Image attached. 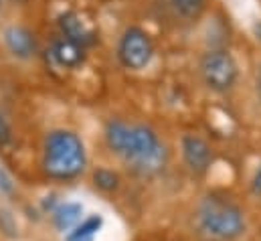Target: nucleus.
Masks as SVG:
<instances>
[{"label":"nucleus","instance_id":"f257e3e1","mask_svg":"<svg viewBox=\"0 0 261 241\" xmlns=\"http://www.w3.org/2000/svg\"><path fill=\"white\" fill-rule=\"evenodd\" d=\"M103 140L108 150L138 177L152 179L168 166V146L150 124L112 118L103 128Z\"/></svg>","mask_w":261,"mask_h":241},{"label":"nucleus","instance_id":"f03ea898","mask_svg":"<svg viewBox=\"0 0 261 241\" xmlns=\"http://www.w3.org/2000/svg\"><path fill=\"white\" fill-rule=\"evenodd\" d=\"M193 229L202 241H241L249 229L245 209L227 192H204L193 211Z\"/></svg>","mask_w":261,"mask_h":241},{"label":"nucleus","instance_id":"7ed1b4c3","mask_svg":"<svg viewBox=\"0 0 261 241\" xmlns=\"http://www.w3.org/2000/svg\"><path fill=\"white\" fill-rule=\"evenodd\" d=\"M41 168L51 181L69 182L79 179L87 168V150L83 138L67 128L47 132L43 140Z\"/></svg>","mask_w":261,"mask_h":241},{"label":"nucleus","instance_id":"20e7f679","mask_svg":"<svg viewBox=\"0 0 261 241\" xmlns=\"http://www.w3.org/2000/svg\"><path fill=\"white\" fill-rule=\"evenodd\" d=\"M198 73L204 87L213 93H229L237 85L239 65L233 53L225 47H211L198 61Z\"/></svg>","mask_w":261,"mask_h":241},{"label":"nucleus","instance_id":"39448f33","mask_svg":"<svg viewBox=\"0 0 261 241\" xmlns=\"http://www.w3.org/2000/svg\"><path fill=\"white\" fill-rule=\"evenodd\" d=\"M154 53H156V47L146 29H142L138 25L124 29V33L118 41V49H116L118 61L124 69H130V71L146 69L154 59Z\"/></svg>","mask_w":261,"mask_h":241},{"label":"nucleus","instance_id":"423d86ee","mask_svg":"<svg viewBox=\"0 0 261 241\" xmlns=\"http://www.w3.org/2000/svg\"><path fill=\"white\" fill-rule=\"evenodd\" d=\"M180 156H182V164L193 177H204L215 162L213 146L202 136L191 132L182 134L180 138Z\"/></svg>","mask_w":261,"mask_h":241},{"label":"nucleus","instance_id":"0eeeda50","mask_svg":"<svg viewBox=\"0 0 261 241\" xmlns=\"http://www.w3.org/2000/svg\"><path fill=\"white\" fill-rule=\"evenodd\" d=\"M57 27H59V33L61 37H65L69 41L77 43L79 47L83 49H89L97 43V29L85 20L77 10H65L57 16Z\"/></svg>","mask_w":261,"mask_h":241},{"label":"nucleus","instance_id":"6e6552de","mask_svg":"<svg viewBox=\"0 0 261 241\" xmlns=\"http://www.w3.org/2000/svg\"><path fill=\"white\" fill-rule=\"evenodd\" d=\"M2 41L6 51L18 61H31L39 53V41L37 35L22 27V25H10L2 33Z\"/></svg>","mask_w":261,"mask_h":241},{"label":"nucleus","instance_id":"1a4fd4ad","mask_svg":"<svg viewBox=\"0 0 261 241\" xmlns=\"http://www.w3.org/2000/svg\"><path fill=\"white\" fill-rule=\"evenodd\" d=\"M49 59L53 61L57 67L67 69V71H73V69H79L85 59H87V49L79 47L77 43L69 41L65 37H57L51 41L49 45Z\"/></svg>","mask_w":261,"mask_h":241},{"label":"nucleus","instance_id":"9d476101","mask_svg":"<svg viewBox=\"0 0 261 241\" xmlns=\"http://www.w3.org/2000/svg\"><path fill=\"white\" fill-rule=\"evenodd\" d=\"M83 219V205L77 201H59L51 213V221L59 233H69Z\"/></svg>","mask_w":261,"mask_h":241},{"label":"nucleus","instance_id":"9b49d317","mask_svg":"<svg viewBox=\"0 0 261 241\" xmlns=\"http://www.w3.org/2000/svg\"><path fill=\"white\" fill-rule=\"evenodd\" d=\"M106 221L99 213H91L87 217H83L69 233H65L63 241H95L97 235L101 233Z\"/></svg>","mask_w":261,"mask_h":241},{"label":"nucleus","instance_id":"f8f14e48","mask_svg":"<svg viewBox=\"0 0 261 241\" xmlns=\"http://www.w3.org/2000/svg\"><path fill=\"white\" fill-rule=\"evenodd\" d=\"M91 182H93V188L103 192V195H114L120 190L122 186V177L118 171L114 168H108V166H99L93 171L91 175Z\"/></svg>","mask_w":261,"mask_h":241},{"label":"nucleus","instance_id":"ddd939ff","mask_svg":"<svg viewBox=\"0 0 261 241\" xmlns=\"http://www.w3.org/2000/svg\"><path fill=\"white\" fill-rule=\"evenodd\" d=\"M170 4L182 18H198L206 8V0H170Z\"/></svg>","mask_w":261,"mask_h":241},{"label":"nucleus","instance_id":"4468645a","mask_svg":"<svg viewBox=\"0 0 261 241\" xmlns=\"http://www.w3.org/2000/svg\"><path fill=\"white\" fill-rule=\"evenodd\" d=\"M14 142V130L10 120L0 112V148H10Z\"/></svg>","mask_w":261,"mask_h":241},{"label":"nucleus","instance_id":"2eb2a0df","mask_svg":"<svg viewBox=\"0 0 261 241\" xmlns=\"http://www.w3.org/2000/svg\"><path fill=\"white\" fill-rule=\"evenodd\" d=\"M0 192L2 195H12L14 192V181L4 168H0Z\"/></svg>","mask_w":261,"mask_h":241},{"label":"nucleus","instance_id":"dca6fc26","mask_svg":"<svg viewBox=\"0 0 261 241\" xmlns=\"http://www.w3.org/2000/svg\"><path fill=\"white\" fill-rule=\"evenodd\" d=\"M251 195L255 197V199H261V160L259 164H257V168H255V173H253V177H251Z\"/></svg>","mask_w":261,"mask_h":241},{"label":"nucleus","instance_id":"f3484780","mask_svg":"<svg viewBox=\"0 0 261 241\" xmlns=\"http://www.w3.org/2000/svg\"><path fill=\"white\" fill-rule=\"evenodd\" d=\"M255 91H257V95L261 98V63L259 67H257V73H255Z\"/></svg>","mask_w":261,"mask_h":241},{"label":"nucleus","instance_id":"a211bd4d","mask_svg":"<svg viewBox=\"0 0 261 241\" xmlns=\"http://www.w3.org/2000/svg\"><path fill=\"white\" fill-rule=\"evenodd\" d=\"M251 31H253V37L261 43V20H255V22H253V29H251Z\"/></svg>","mask_w":261,"mask_h":241},{"label":"nucleus","instance_id":"6ab92c4d","mask_svg":"<svg viewBox=\"0 0 261 241\" xmlns=\"http://www.w3.org/2000/svg\"><path fill=\"white\" fill-rule=\"evenodd\" d=\"M10 2H12V4H18V6H22V4H27L29 0H10Z\"/></svg>","mask_w":261,"mask_h":241},{"label":"nucleus","instance_id":"aec40b11","mask_svg":"<svg viewBox=\"0 0 261 241\" xmlns=\"http://www.w3.org/2000/svg\"><path fill=\"white\" fill-rule=\"evenodd\" d=\"M0 4H2V0H0Z\"/></svg>","mask_w":261,"mask_h":241}]
</instances>
